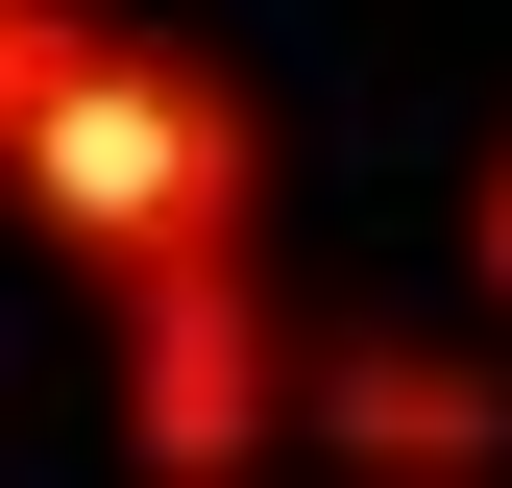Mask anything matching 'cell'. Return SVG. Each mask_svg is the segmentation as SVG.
<instances>
[{"instance_id":"cell-3","label":"cell","mask_w":512,"mask_h":488,"mask_svg":"<svg viewBox=\"0 0 512 488\" xmlns=\"http://www.w3.org/2000/svg\"><path fill=\"white\" fill-rule=\"evenodd\" d=\"M293 440L366 464V488H488L512 464V366H464V342H342V366H293Z\"/></svg>"},{"instance_id":"cell-4","label":"cell","mask_w":512,"mask_h":488,"mask_svg":"<svg viewBox=\"0 0 512 488\" xmlns=\"http://www.w3.org/2000/svg\"><path fill=\"white\" fill-rule=\"evenodd\" d=\"M464 269H488V318H512V147L464 171Z\"/></svg>"},{"instance_id":"cell-2","label":"cell","mask_w":512,"mask_h":488,"mask_svg":"<svg viewBox=\"0 0 512 488\" xmlns=\"http://www.w3.org/2000/svg\"><path fill=\"white\" fill-rule=\"evenodd\" d=\"M98 318H122V464H147V488H220V464L293 440V342H269V269H244V244L122 269Z\"/></svg>"},{"instance_id":"cell-1","label":"cell","mask_w":512,"mask_h":488,"mask_svg":"<svg viewBox=\"0 0 512 488\" xmlns=\"http://www.w3.org/2000/svg\"><path fill=\"white\" fill-rule=\"evenodd\" d=\"M0 220L49 244V269H196V244H269V122H244L220 49H171V25H49L25 49V98H0Z\"/></svg>"},{"instance_id":"cell-5","label":"cell","mask_w":512,"mask_h":488,"mask_svg":"<svg viewBox=\"0 0 512 488\" xmlns=\"http://www.w3.org/2000/svg\"><path fill=\"white\" fill-rule=\"evenodd\" d=\"M49 25H74V0H0V98H25V49H49Z\"/></svg>"}]
</instances>
